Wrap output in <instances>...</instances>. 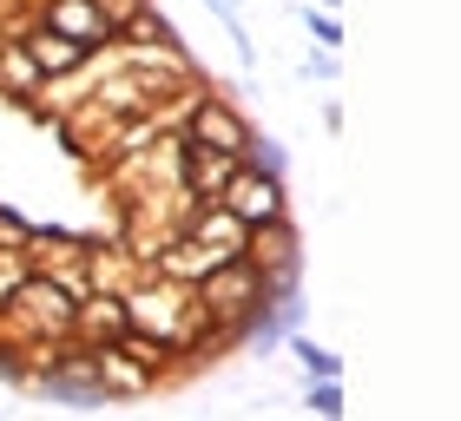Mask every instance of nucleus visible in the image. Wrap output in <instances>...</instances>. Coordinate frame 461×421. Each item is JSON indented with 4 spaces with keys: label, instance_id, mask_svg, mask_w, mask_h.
<instances>
[{
    "label": "nucleus",
    "instance_id": "obj_5",
    "mask_svg": "<svg viewBox=\"0 0 461 421\" xmlns=\"http://www.w3.org/2000/svg\"><path fill=\"white\" fill-rule=\"evenodd\" d=\"M79 53H86V47H79V40H67V33H33V47H27V59H33V67L40 73H67V67H79Z\"/></svg>",
    "mask_w": 461,
    "mask_h": 421
},
{
    "label": "nucleus",
    "instance_id": "obj_6",
    "mask_svg": "<svg viewBox=\"0 0 461 421\" xmlns=\"http://www.w3.org/2000/svg\"><path fill=\"white\" fill-rule=\"evenodd\" d=\"M0 79H7V93H20L27 99L33 93V79H40V67L27 59V47H14V53H0Z\"/></svg>",
    "mask_w": 461,
    "mask_h": 421
},
{
    "label": "nucleus",
    "instance_id": "obj_1",
    "mask_svg": "<svg viewBox=\"0 0 461 421\" xmlns=\"http://www.w3.org/2000/svg\"><path fill=\"white\" fill-rule=\"evenodd\" d=\"M230 218L244 224H277L284 218V192H277V172H230Z\"/></svg>",
    "mask_w": 461,
    "mask_h": 421
},
{
    "label": "nucleus",
    "instance_id": "obj_11",
    "mask_svg": "<svg viewBox=\"0 0 461 421\" xmlns=\"http://www.w3.org/2000/svg\"><path fill=\"white\" fill-rule=\"evenodd\" d=\"M310 408H317V415H337V408H343V395H337V375H323V389L310 395Z\"/></svg>",
    "mask_w": 461,
    "mask_h": 421
},
{
    "label": "nucleus",
    "instance_id": "obj_4",
    "mask_svg": "<svg viewBox=\"0 0 461 421\" xmlns=\"http://www.w3.org/2000/svg\"><path fill=\"white\" fill-rule=\"evenodd\" d=\"M198 139L218 145V152H230V158H244V145H250V132L224 112V105H204V112H198Z\"/></svg>",
    "mask_w": 461,
    "mask_h": 421
},
{
    "label": "nucleus",
    "instance_id": "obj_7",
    "mask_svg": "<svg viewBox=\"0 0 461 421\" xmlns=\"http://www.w3.org/2000/svg\"><path fill=\"white\" fill-rule=\"evenodd\" d=\"M79 316H86V329H106V336H125V309H119V303H86Z\"/></svg>",
    "mask_w": 461,
    "mask_h": 421
},
{
    "label": "nucleus",
    "instance_id": "obj_10",
    "mask_svg": "<svg viewBox=\"0 0 461 421\" xmlns=\"http://www.w3.org/2000/svg\"><path fill=\"white\" fill-rule=\"evenodd\" d=\"M212 13L230 27V40H238V53H250V40H244V27H238V0H212Z\"/></svg>",
    "mask_w": 461,
    "mask_h": 421
},
{
    "label": "nucleus",
    "instance_id": "obj_12",
    "mask_svg": "<svg viewBox=\"0 0 461 421\" xmlns=\"http://www.w3.org/2000/svg\"><path fill=\"white\" fill-rule=\"evenodd\" d=\"M303 20H310V33H317V40H330V47H337V40H343V33H337V27H330V20H323V13H303Z\"/></svg>",
    "mask_w": 461,
    "mask_h": 421
},
{
    "label": "nucleus",
    "instance_id": "obj_8",
    "mask_svg": "<svg viewBox=\"0 0 461 421\" xmlns=\"http://www.w3.org/2000/svg\"><path fill=\"white\" fill-rule=\"evenodd\" d=\"M297 355H303V369L317 375V382H323V375H337V369H343L337 355H330V349H317V343H310V336H297Z\"/></svg>",
    "mask_w": 461,
    "mask_h": 421
},
{
    "label": "nucleus",
    "instance_id": "obj_3",
    "mask_svg": "<svg viewBox=\"0 0 461 421\" xmlns=\"http://www.w3.org/2000/svg\"><path fill=\"white\" fill-rule=\"evenodd\" d=\"M230 172H238V158L218 152V145H185V178H192V192H224Z\"/></svg>",
    "mask_w": 461,
    "mask_h": 421
},
{
    "label": "nucleus",
    "instance_id": "obj_9",
    "mask_svg": "<svg viewBox=\"0 0 461 421\" xmlns=\"http://www.w3.org/2000/svg\"><path fill=\"white\" fill-rule=\"evenodd\" d=\"M244 152H250V158H264L258 172H284V145H277V139H250Z\"/></svg>",
    "mask_w": 461,
    "mask_h": 421
},
{
    "label": "nucleus",
    "instance_id": "obj_2",
    "mask_svg": "<svg viewBox=\"0 0 461 421\" xmlns=\"http://www.w3.org/2000/svg\"><path fill=\"white\" fill-rule=\"evenodd\" d=\"M47 27L79 40V47H93V40H113V20L99 0H47Z\"/></svg>",
    "mask_w": 461,
    "mask_h": 421
}]
</instances>
